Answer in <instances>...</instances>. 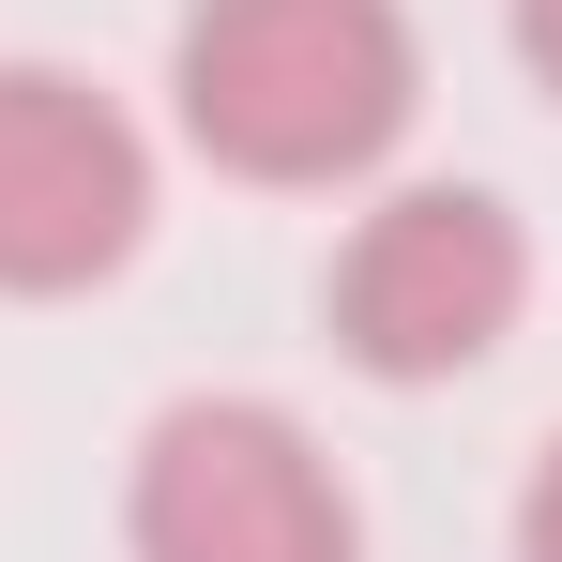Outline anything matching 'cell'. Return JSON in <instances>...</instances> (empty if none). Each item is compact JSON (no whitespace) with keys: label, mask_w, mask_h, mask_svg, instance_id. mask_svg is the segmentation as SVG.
I'll return each instance as SVG.
<instances>
[{"label":"cell","mask_w":562,"mask_h":562,"mask_svg":"<svg viewBox=\"0 0 562 562\" xmlns=\"http://www.w3.org/2000/svg\"><path fill=\"white\" fill-rule=\"evenodd\" d=\"M168 106L228 183H366L426 106V31L411 0H198L168 46Z\"/></svg>","instance_id":"obj_1"},{"label":"cell","mask_w":562,"mask_h":562,"mask_svg":"<svg viewBox=\"0 0 562 562\" xmlns=\"http://www.w3.org/2000/svg\"><path fill=\"white\" fill-rule=\"evenodd\" d=\"M335 350L395 395H426V380H471L502 335H517V304H532V228L502 213L486 183H395L335 244Z\"/></svg>","instance_id":"obj_2"},{"label":"cell","mask_w":562,"mask_h":562,"mask_svg":"<svg viewBox=\"0 0 562 562\" xmlns=\"http://www.w3.org/2000/svg\"><path fill=\"white\" fill-rule=\"evenodd\" d=\"M122 548L137 562H366V517H350L335 457L304 441V411H274V395H183L137 441Z\"/></svg>","instance_id":"obj_3"},{"label":"cell","mask_w":562,"mask_h":562,"mask_svg":"<svg viewBox=\"0 0 562 562\" xmlns=\"http://www.w3.org/2000/svg\"><path fill=\"white\" fill-rule=\"evenodd\" d=\"M137 228H153V137L61 61H0V289L15 304L106 289Z\"/></svg>","instance_id":"obj_4"},{"label":"cell","mask_w":562,"mask_h":562,"mask_svg":"<svg viewBox=\"0 0 562 562\" xmlns=\"http://www.w3.org/2000/svg\"><path fill=\"white\" fill-rule=\"evenodd\" d=\"M517 562H562V441L532 457V486H517Z\"/></svg>","instance_id":"obj_5"},{"label":"cell","mask_w":562,"mask_h":562,"mask_svg":"<svg viewBox=\"0 0 562 562\" xmlns=\"http://www.w3.org/2000/svg\"><path fill=\"white\" fill-rule=\"evenodd\" d=\"M517 15V61H532V92H562V0H502Z\"/></svg>","instance_id":"obj_6"}]
</instances>
